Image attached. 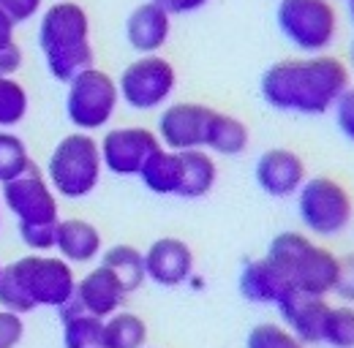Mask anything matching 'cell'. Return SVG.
<instances>
[{"mask_svg": "<svg viewBox=\"0 0 354 348\" xmlns=\"http://www.w3.org/2000/svg\"><path fill=\"white\" fill-rule=\"evenodd\" d=\"M352 85L346 63L330 52L278 60L262 74L259 93L267 106L286 115H327Z\"/></svg>", "mask_w": 354, "mask_h": 348, "instance_id": "1", "label": "cell"}, {"mask_svg": "<svg viewBox=\"0 0 354 348\" xmlns=\"http://www.w3.org/2000/svg\"><path fill=\"white\" fill-rule=\"evenodd\" d=\"M77 278L66 259L30 253L11 261L0 272V307L17 316L36 307H60L74 300Z\"/></svg>", "mask_w": 354, "mask_h": 348, "instance_id": "2", "label": "cell"}, {"mask_svg": "<svg viewBox=\"0 0 354 348\" xmlns=\"http://www.w3.org/2000/svg\"><path fill=\"white\" fill-rule=\"evenodd\" d=\"M39 49L49 74L57 82H71L93 66L90 17L77 0H55L39 14Z\"/></svg>", "mask_w": 354, "mask_h": 348, "instance_id": "3", "label": "cell"}, {"mask_svg": "<svg viewBox=\"0 0 354 348\" xmlns=\"http://www.w3.org/2000/svg\"><path fill=\"white\" fill-rule=\"evenodd\" d=\"M265 259L283 275L289 289L316 297H330L338 275V253L319 245L306 231H281L267 245Z\"/></svg>", "mask_w": 354, "mask_h": 348, "instance_id": "4", "label": "cell"}, {"mask_svg": "<svg viewBox=\"0 0 354 348\" xmlns=\"http://www.w3.org/2000/svg\"><path fill=\"white\" fill-rule=\"evenodd\" d=\"M3 204L14 213L22 242L30 251L44 253L55 248V231L60 223L57 199L36 166L3 185Z\"/></svg>", "mask_w": 354, "mask_h": 348, "instance_id": "5", "label": "cell"}, {"mask_svg": "<svg viewBox=\"0 0 354 348\" xmlns=\"http://www.w3.org/2000/svg\"><path fill=\"white\" fill-rule=\"evenodd\" d=\"M295 202L303 231L313 240L338 237L354 220V199L349 188L327 174L308 177L297 191Z\"/></svg>", "mask_w": 354, "mask_h": 348, "instance_id": "6", "label": "cell"}, {"mask_svg": "<svg viewBox=\"0 0 354 348\" xmlns=\"http://www.w3.org/2000/svg\"><path fill=\"white\" fill-rule=\"evenodd\" d=\"M101 172H104V164H101L98 142L85 130L63 136L46 164L49 188L66 199L90 196L98 188Z\"/></svg>", "mask_w": 354, "mask_h": 348, "instance_id": "7", "label": "cell"}, {"mask_svg": "<svg viewBox=\"0 0 354 348\" xmlns=\"http://www.w3.org/2000/svg\"><path fill=\"white\" fill-rule=\"evenodd\" d=\"M275 22L283 39L303 55H324L341 33V14L335 0H281Z\"/></svg>", "mask_w": 354, "mask_h": 348, "instance_id": "8", "label": "cell"}, {"mask_svg": "<svg viewBox=\"0 0 354 348\" xmlns=\"http://www.w3.org/2000/svg\"><path fill=\"white\" fill-rule=\"evenodd\" d=\"M118 104H120L118 82L95 66L80 71L66 90V115L74 128L85 133L106 128L118 112Z\"/></svg>", "mask_w": 354, "mask_h": 348, "instance_id": "9", "label": "cell"}, {"mask_svg": "<svg viewBox=\"0 0 354 348\" xmlns=\"http://www.w3.org/2000/svg\"><path fill=\"white\" fill-rule=\"evenodd\" d=\"M115 82L126 106H131L133 112H153L164 109L172 101L177 90V71L161 55H139Z\"/></svg>", "mask_w": 354, "mask_h": 348, "instance_id": "10", "label": "cell"}, {"mask_svg": "<svg viewBox=\"0 0 354 348\" xmlns=\"http://www.w3.org/2000/svg\"><path fill=\"white\" fill-rule=\"evenodd\" d=\"M213 106L196 101H175L167 104L158 115L156 136L164 150L183 153V150H205L207 128L213 120Z\"/></svg>", "mask_w": 354, "mask_h": 348, "instance_id": "11", "label": "cell"}, {"mask_svg": "<svg viewBox=\"0 0 354 348\" xmlns=\"http://www.w3.org/2000/svg\"><path fill=\"white\" fill-rule=\"evenodd\" d=\"M98 150H101L104 169H109L118 177H139L145 161L156 150H161V142L156 130L145 126H120L104 133V139L98 142Z\"/></svg>", "mask_w": 354, "mask_h": 348, "instance_id": "12", "label": "cell"}, {"mask_svg": "<svg viewBox=\"0 0 354 348\" xmlns=\"http://www.w3.org/2000/svg\"><path fill=\"white\" fill-rule=\"evenodd\" d=\"M254 177L267 196L289 199V196H297V191L308 180V166L300 153L289 147H270L259 155L254 166Z\"/></svg>", "mask_w": 354, "mask_h": 348, "instance_id": "13", "label": "cell"}, {"mask_svg": "<svg viewBox=\"0 0 354 348\" xmlns=\"http://www.w3.org/2000/svg\"><path fill=\"white\" fill-rule=\"evenodd\" d=\"M281 324L300 338L306 346H319L322 343V332H324V321L330 313V297H316L306 291H295L289 289L286 297L275 304Z\"/></svg>", "mask_w": 354, "mask_h": 348, "instance_id": "14", "label": "cell"}, {"mask_svg": "<svg viewBox=\"0 0 354 348\" xmlns=\"http://www.w3.org/2000/svg\"><path fill=\"white\" fill-rule=\"evenodd\" d=\"M145 275L164 289L183 286L194 278V251L177 237H161L145 251Z\"/></svg>", "mask_w": 354, "mask_h": 348, "instance_id": "15", "label": "cell"}, {"mask_svg": "<svg viewBox=\"0 0 354 348\" xmlns=\"http://www.w3.org/2000/svg\"><path fill=\"white\" fill-rule=\"evenodd\" d=\"M172 36V17L153 0L139 3L126 19V41L139 55H158Z\"/></svg>", "mask_w": 354, "mask_h": 348, "instance_id": "16", "label": "cell"}, {"mask_svg": "<svg viewBox=\"0 0 354 348\" xmlns=\"http://www.w3.org/2000/svg\"><path fill=\"white\" fill-rule=\"evenodd\" d=\"M126 289L120 286V280L106 269V267H95L90 269L82 280H77V291H74V300L77 304L95 316V318H109L115 316L123 302H126Z\"/></svg>", "mask_w": 354, "mask_h": 348, "instance_id": "17", "label": "cell"}, {"mask_svg": "<svg viewBox=\"0 0 354 348\" xmlns=\"http://www.w3.org/2000/svg\"><path fill=\"white\" fill-rule=\"evenodd\" d=\"M237 289H240L243 300H248V302L272 304V307H275V304L286 297L289 283H286L283 275L262 256V259H251L243 264Z\"/></svg>", "mask_w": 354, "mask_h": 348, "instance_id": "18", "label": "cell"}, {"mask_svg": "<svg viewBox=\"0 0 354 348\" xmlns=\"http://www.w3.org/2000/svg\"><path fill=\"white\" fill-rule=\"evenodd\" d=\"M101 231L80 218H66L57 223L55 231V248L60 251V259H66L68 264H88V261L101 256Z\"/></svg>", "mask_w": 354, "mask_h": 348, "instance_id": "19", "label": "cell"}, {"mask_svg": "<svg viewBox=\"0 0 354 348\" xmlns=\"http://www.w3.org/2000/svg\"><path fill=\"white\" fill-rule=\"evenodd\" d=\"M180 155V199H202L218 182V164L207 150H183Z\"/></svg>", "mask_w": 354, "mask_h": 348, "instance_id": "20", "label": "cell"}, {"mask_svg": "<svg viewBox=\"0 0 354 348\" xmlns=\"http://www.w3.org/2000/svg\"><path fill=\"white\" fill-rule=\"evenodd\" d=\"M60 321H63V346L66 348H101V332H104V318H95L85 313L77 300H68L57 307Z\"/></svg>", "mask_w": 354, "mask_h": 348, "instance_id": "21", "label": "cell"}, {"mask_svg": "<svg viewBox=\"0 0 354 348\" xmlns=\"http://www.w3.org/2000/svg\"><path fill=\"white\" fill-rule=\"evenodd\" d=\"M251 144V130L248 126L234 117V115H226V112H213V120H210V128H207V142H205V150L207 153H216V155H243Z\"/></svg>", "mask_w": 354, "mask_h": 348, "instance_id": "22", "label": "cell"}, {"mask_svg": "<svg viewBox=\"0 0 354 348\" xmlns=\"http://www.w3.org/2000/svg\"><path fill=\"white\" fill-rule=\"evenodd\" d=\"M139 180L156 196H177V188H180V155L172 153V150H164V147L156 150L145 161Z\"/></svg>", "mask_w": 354, "mask_h": 348, "instance_id": "23", "label": "cell"}, {"mask_svg": "<svg viewBox=\"0 0 354 348\" xmlns=\"http://www.w3.org/2000/svg\"><path fill=\"white\" fill-rule=\"evenodd\" d=\"M147 343V324L142 316L118 310L115 316L104 318L101 348H145Z\"/></svg>", "mask_w": 354, "mask_h": 348, "instance_id": "24", "label": "cell"}, {"mask_svg": "<svg viewBox=\"0 0 354 348\" xmlns=\"http://www.w3.org/2000/svg\"><path fill=\"white\" fill-rule=\"evenodd\" d=\"M101 267H106L120 280L126 294L136 291L147 280V275H145V253L136 251L133 245H115V248L104 251L101 253Z\"/></svg>", "mask_w": 354, "mask_h": 348, "instance_id": "25", "label": "cell"}, {"mask_svg": "<svg viewBox=\"0 0 354 348\" xmlns=\"http://www.w3.org/2000/svg\"><path fill=\"white\" fill-rule=\"evenodd\" d=\"M33 166L36 164L30 161L28 144L17 133H11V130H0V185L22 177Z\"/></svg>", "mask_w": 354, "mask_h": 348, "instance_id": "26", "label": "cell"}, {"mask_svg": "<svg viewBox=\"0 0 354 348\" xmlns=\"http://www.w3.org/2000/svg\"><path fill=\"white\" fill-rule=\"evenodd\" d=\"M322 346L330 348H354V304H330Z\"/></svg>", "mask_w": 354, "mask_h": 348, "instance_id": "27", "label": "cell"}, {"mask_svg": "<svg viewBox=\"0 0 354 348\" xmlns=\"http://www.w3.org/2000/svg\"><path fill=\"white\" fill-rule=\"evenodd\" d=\"M28 90L14 77H0V128H14L28 115Z\"/></svg>", "mask_w": 354, "mask_h": 348, "instance_id": "28", "label": "cell"}, {"mask_svg": "<svg viewBox=\"0 0 354 348\" xmlns=\"http://www.w3.org/2000/svg\"><path fill=\"white\" fill-rule=\"evenodd\" d=\"M245 348H308L300 338H295L283 324L275 321H262L257 327H251Z\"/></svg>", "mask_w": 354, "mask_h": 348, "instance_id": "29", "label": "cell"}, {"mask_svg": "<svg viewBox=\"0 0 354 348\" xmlns=\"http://www.w3.org/2000/svg\"><path fill=\"white\" fill-rule=\"evenodd\" d=\"M14 30H17V25L0 14V77H14L25 60L22 46L14 39Z\"/></svg>", "mask_w": 354, "mask_h": 348, "instance_id": "30", "label": "cell"}, {"mask_svg": "<svg viewBox=\"0 0 354 348\" xmlns=\"http://www.w3.org/2000/svg\"><path fill=\"white\" fill-rule=\"evenodd\" d=\"M44 11V0H0V14L14 25H25Z\"/></svg>", "mask_w": 354, "mask_h": 348, "instance_id": "31", "label": "cell"}, {"mask_svg": "<svg viewBox=\"0 0 354 348\" xmlns=\"http://www.w3.org/2000/svg\"><path fill=\"white\" fill-rule=\"evenodd\" d=\"M333 297H338V302L344 304H354V253H346V256L338 259V275H335Z\"/></svg>", "mask_w": 354, "mask_h": 348, "instance_id": "32", "label": "cell"}, {"mask_svg": "<svg viewBox=\"0 0 354 348\" xmlns=\"http://www.w3.org/2000/svg\"><path fill=\"white\" fill-rule=\"evenodd\" d=\"M333 115H335V126H338V130H341L349 142H354V85L346 87L344 95L335 101Z\"/></svg>", "mask_w": 354, "mask_h": 348, "instance_id": "33", "label": "cell"}, {"mask_svg": "<svg viewBox=\"0 0 354 348\" xmlns=\"http://www.w3.org/2000/svg\"><path fill=\"white\" fill-rule=\"evenodd\" d=\"M22 335H25L22 316L11 310H0V348H17Z\"/></svg>", "mask_w": 354, "mask_h": 348, "instance_id": "34", "label": "cell"}, {"mask_svg": "<svg viewBox=\"0 0 354 348\" xmlns=\"http://www.w3.org/2000/svg\"><path fill=\"white\" fill-rule=\"evenodd\" d=\"M153 3H158L169 17H183V14H194L205 8L210 0H153Z\"/></svg>", "mask_w": 354, "mask_h": 348, "instance_id": "35", "label": "cell"}, {"mask_svg": "<svg viewBox=\"0 0 354 348\" xmlns=\"http://www.w3.org/2000/svg\"><path fill=\"white\" fill-rule=\"evenodd\" d=\"M346 68H349V74H354V39H352V44H349V55H346Z\"/></svg>", "mask_w": 354, "mask_h": 348, "instance_id": "36", "label": "cell"}, {"mask_svg": "<svg viewBox=\"0 0 354 348\" xmlns=\"http://www.w3.org/2000/svg\"><path fill=\"white\" fill-rule=\"evenodd\" d=\"M346 11H349V19L354 22V0H346Z\"/></svg>", "mask_w": 354, "mask_h": 348, "instance_id": "37", "label": "cell"}, {"mask_svg": "<svg viewBox=\"0 0 354 348\" xmlns=\"http://www.w3.org/2000/svg\"><path fill=\"white\" fill-rule=\"evenodd\" d=\"M0 272H3V267H0Z\"/></svg>", "mask_w": 354, "mask_h": 348, "instance_id": "38", "label": "cell"}]
</instances>
